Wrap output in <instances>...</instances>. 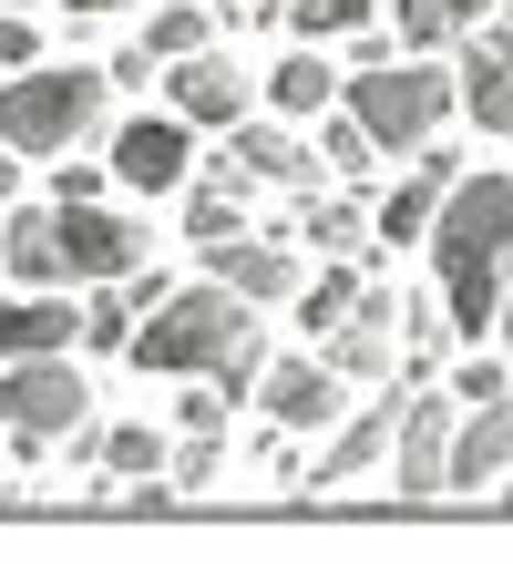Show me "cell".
Listing matches in <instances>:
<instances>
[{
	"mask_svg": "<svg viewBox=\"0 0 513 564\" xmlns=\"http://www.w3.org/2000/svg\"><path fill=\"white\" fill-rule=\"evenodd\" d=\"M93 421V380L73 359H11L0 370V431H21V442H73Z\"/></svg>",
	"mask_w": 513,
	"mask_h": 564,
	"instance_id": "5",
	"label": "cell"
},
{
	"mask_svg": "<svg viewBox=\"0 0 513 564\" xmlns=\"http://www.w3.org/2000/svg\"><path fill=\"white\" fill-rule=\"evenodd\" d=\"M133 318H145V308H133L124 288H93L83 297V349H133Z\"/></svg>",
	"mask_w": 513,
	"mask_h": 564,
	"instance_id": "30",
	"label": "cell"
},
{
	"mask_svg": "<svg viewBox=\"0 0 513 564\" xmlns=\"http://www.w3.org/2000/svg\"><path fill=\"white\" fill-rule=\"evenodd\" d=\"M185 237H195V257L247 237V175H236L226 154H216V164H205V175L185 185Z\"/></svg>",
	"mask_w": 513,
	"mask_h": 564,
	"instance_id": "18",
	"label": "cell"
},
{
	"mask_svg": "<svg viewBox=\"0 0 513 564\" xmlns=\"http://www.w3.org/2000/svg\"><path fill=\"white\" fill-rule=\"evenodd\" d=\"M0 226H11V216H0Z\"/></svg>",
	"mask_w": 513,
	"mask_h": 564,
	"instance_id": "43",
	"label": "cell"
},
{
	"mask_svg": "<svg viewBox=\"0 0 513 564\" xmlns=\"http://www.w3.org/2000/svg\"><path fill=\"white\" fill-rule=\"evenodd\" d=\"M103 11H133V0H73V21H103Z\"/></svg>",
	"mask_w": 513,
	"mask_h": 564,
	"instance_id": "38",
	"label": "cell"
},
{
	"mask_svg": "<svg viewBox=\"0 0 513 564\" xmlns=\"http://www.w3.org/2000/svg\"><path fill=\"white\" fill-rule=\"evenodd\" d=\"M185 134H195V123L185 113H133V123H114V154H103V164H114V185L124 195H175L185 185Z\"/></svg>",
	"mask_w": 513,
	"mask_h": 564,
	"instance_id": "9",
	"label": "cell"
},
{
	"mask_svg": "<svg viewBox=\"0 0 513 564\" xmlns=\"http://www.w3.org/2000/svg\"><path fill=\"white\" fill-rule=\"evenodd\" d=\"M288 237H308V257H360L381 226H370L350 195H298V226H288Z\"/></svg>",
	"mask_w": 513,
	"mask_h": 564,
	"instance_id": "22",
	"label": "cell"
},
{
	"mask_svg": "<svg viewBox=\"0 0 513 564\" xmlns=\"http://www.w3.org/2000/svg\"><path fill=\"white\" fill-rule=\"evenodd\" d=\"M0 73H42V31H31V11H0Z\"/></svg>",
	"mask_w": 513,
	"mask_h": 564,
	"instance_id": "33",
	"label": "cell"
},
{
	"mask_svg": "<svg viewBox=\"0 0 513 564\" xmlns=\"http://www.w3.org/2000/svg\"><path fill=\"white\" fill-rule=\"evenodd\" d=\"M381 278V268H329L319 288H308V308H298V328L308 339H339V328H350V308H360V288Z\"/></svg>",
	"mask_w": 513,
	"mask_h": 564,
	"instance_id": "27",
	"label": "cell"
},
{
	"mask_svg": "<svg viewBox=\"0 0 513 564\" xmlns=\"http://www.w3.org/2000/svg\"><path fill=\"white\" fill-rule=\"evenodd\" d=\"M247 11H257V21H288V0H247Z\"/></svg>",
	"mask_w": 513,
	"mask_h": 564,
	"instance_id": "40",
	"label": "cell"
},
{
	"mask_svg": "<svg viewBox=\"0 0 513 564\" xmlns=\"http://www.w3.org/2000/svg\"><path fill=\"white\" fill-rule=\"evenodd\" d=\"M452 431H462V411H452V390H410V411H400V442H391V492L400 503H431V492H452Z\"/></svg>",
	"mask_w": 513,
	"mask_h": 564,
	"instance_id": "7",
	"label": "cell"
},
{
	"mask_svg": "<svg viewBox=\"0 0 513 564\" xmlns=\"http://www.w3.org/2000/svg\"><path fill=\"white\" fill-rule=\"evenodd\" d=\"M350 113L370 123L381 154H421V144H441V123L462 113V73L400 52V62H381V73H350Z\"/></svg>",
	"mask_w": 513,
	"mask_h": 564,
	"instance_id": "4",
	"label": "cell"
},
{
	"mask_svg": "<svg viewBox=\"0 0 513 564\" xmlns=\"http://www.w3.org/2000/svg\"><path fill=\"white\" fill-rule=\"evenodd\" d=\"M216 473H226V431H185V442H175V473H164V482H175V492H205Z\"/></svg>",
	"mask_w": 513,
	"mask_h": 564,
	"instance_id": "32",
	"label": "cell"
},
{
	"mask_svg": "<svg viewBox=\"0 0 513 564\" xmlns=\"http://www.w3.org/2000/svg\"><path fill=\"white\" fill-rule=\"evenodd\" d=\"M431 288L452 308V339L483 349L503 328V297H513V175H462L452 206L431 226Z\"/></svg>",
	"mask_w": 513,
	"mask_h": 564,
	"instance_id": "1",
	"label": "cell"
},
{
	"mask_svg": "<svg viewBox=\"0 0 513 564\" xmlns=\"http://www.w3.org/2000/svg\"><path fill=\"white\" fill-rule=\"evenodd\" d=\"M73 339H83V308H73V288L0 297V370H11V359H62Z\"/></svg>",
	"mask_w": 513,
	"mask_h": 564,
	"instance_id": "13",
	"label": "cell"
},
{
	"mask_svg": "<svg viewBox=\"0 0 513 564\" xmlns=\"http://www.w3.org/2000/svg\"><path fill=\"white\" fill-rule=\"evenodd\" d=\"M11 11H42V0H11Z\"/></svg>",
	"mask_w": 513,
	"mask_h": 564,
	"instance_id": "41",
	"label": "cell"
},
{
	"mask_svg": "<svg viewBox=\"0 0 513 564\" xmlns=\"http://www.w3.org/2000/svg\"><path fill=\"white\" fill-rule=\"evenodd\" d=\"M452 401H462V411H493V401H513V359H483V349H472L462 370H452Z\"/></svg>",
	"mask_w": 513,
	"mask_h": 564,
	"instance_id": "31",
	"label": "cell"
},
{
	"mask_svg": "<svg viewBox=\"0 0 513 564\" xmlns=\"http://www.w3.org/2000/svg\"><path fill=\"white\" fill-rule=\"evenodd\" d=\"M62 226V278L73 288H124V278H145V226L114 216V206H52Z\"/></svg>",
	"mask_w": 513,
	"mask_h": 564,
	"instance_id": "6",
	"label": "cell"
},
{
	"mask_svg": "<svg viewBox=\"0 0 513 564\" xmlns=\"http://www.w3.org/2000/svg\"><path fill=\"white\" fill-rule=\"evenodd\" d=\"M103 473H133V482H164V473H175V442H164L154 421H114V442H103Z\"/></svg>",
	"mask_w": 513,
	"mask_h": 564,
	"instance_id": "26",
	"label": "cell"
},
{
	"mask_svg": "<svg viewBox=\"0 0 513 564\" xmlns=\"http://www.w3.org/2000/svg\"><path fill=\"white\" fill-rule=\"evenodd\" d=\"M226 164L247 185H298V195H319V154H308L288 123H236L226 134Z\"/></svg>",
	"mask_w": 513,
	"mask_h": 564,
	"instance_id": "16",
	"label": "cell"
},
{
	"mask_svg": "<svg viewBox=\"0 0 513 564\" xmlns=\"http://www.w3.org/2000/svg\"><path fill=\"white\" fill-rule=\"evenodd\" d=\"M0 268H11L21 288H73V278H62V226H52V206H21L11 226H0Z\"/></svg>",
	"mask_w": 513,
	"mask_h": 564,
	"instance_id": "21",
	"label": "cell"
},
{
	"mask_svg": "<svg viewBox=\"0 0 513 564\" xmlns=\"http://www.w3.org/2000/svg\"><path fill=\"white\" fill-rule=\"evenodd\" d=\"M103 73H114V83H124V93H145V83H154V73H164V62H154V52H145V42H133V52H114V62H103Z\"/></svg>",
	"mask_w": 513,
	"mask_h": 564,
	"instance_id": "36",
	"label": "cell"
},
{
	"mask_svg": "<svg viewBox=\"0 0 513 564\" xmlns=\"http://www.w3.org/2000/svg\"><path fill=\"white\" fill-rule=\"evenodd\" d=\"M226 411H236V401H226V390H205V380L185 390V431H226Z\"/></svg>",
	"mask_w": 513,
	"mask_h": 564,
	"instance_id": "35",
	"label": "cell"
},
{
	"mask_svg": "<svg viewBox=\"0 0 513 564\" xmlns=\"http://www.w3.org/2000/svg\"><path fill=\"white\" fill-rule=\"evenodd\" d=\"M145 52H154V62L216 52V0H164V11H145Z\"/></svg>",
	"mask_w": 513,
	"mask_h": 564,
	"instance_id": "24",
	"label": "cell"
},
{
	"mask_svg": "<svg viewBox=\"0 0 513 564\" xmlns=\"http://www.w3.org/2000/svg\"><path fill=\"white\" fill-rule=\"evenodd\" d=\"M267 104H278L288 123H329L339 104H350V73H329V62H319V42H298L278 73H267Z\"/></svg>",
	"mask_w": 513,
	"mask_h": 564,
	"instance_id": "19",
	"label": "cell"
},
{
	"mask_svg": "<svg viewBox=\"0 0 513 564\" xmlns=\"http://www.w3.org/2000/svg\"><path fill=\"white\" fill-rule=\"evenodd\" d=\"M103 113H114V73H93V62H42V73L0 83V144L11 154H73L103 134Z\"/></svg>",
	"mask_w": 513,
	"mask_h": 564,
	"instance_id": "3",
	"label": "cell"
},
{
	"mask_svg": "<svg viewBox=\"0 0 513 564\" xmlns=\"http://www.w3.org/2000/svg\"><path fill=\"white\" fill-rule=\"evenodd\" d=\"M503 503H513V492H503Z\"/></svg>",
	"mask_w": 513,
	"mask_h": 564,
	"instance_id": "42",
	"label": "cell"
},
{
	"mask_svg": "<svg viewBox=\"0 0 513 564\" xmlns=\"http://www.w3.org/2000/svg\"><path fill=\"white\" fill-rule=\"evenodd\" d=\"M513 473V401H493V411H462V431H452V492H472V482H503Z\"/></svg>",
	"mask_w": 513,
	"mask_h": 564,
	"instance_id": "20",
	"label": "cell"
},
{
	"mask_svg": "<svg viewBox=\"0 0 513 564\" xmlns=\"http://www.w3.org/2000/svg\"><path fill=\"white\" fill-rule=\"evenodd\" d=\"M493 11H503V0H391V31H400L410 62H441L452 42H472Z\"/></svg>",
	"mask_w": 513,
	"mask_h": 564,
	"instance_id": "17",
	"label": "cell"
},
{
	"mask_svg": "<svg viewBox=\"0 0 513 564\" xmlns=\"http://www.w3.org/2000/svg\"><path fill=\"white\" fill-rule=\"evenodd\" d=\"M267 370H278V349H267V318H257L247 339L216 359V380H205V390H226V401H257V390H267Z\"/></svg>",
	"mask_w": 513,
	"mask_h": 564,
	"instance_id": "28",
	"label": "cell"
},
{
	"mask_svg": "<svg viewBox=\"0 0 513 564\" xmlns=\"http://www.w3.org/2000/svg\"><path fill=\"white\" fill-rule=\"evenodd\" d=\"M483 52H513V0H503V11L483 21Z\"/></svg>",
	"mask_w": 513,
	"mask_h": 564,
	"instance_id": "37",
	"label": "cell"
},
{
	"mask_svg": "<svg viewBox=\"0 0 513 564\" xmlns=\"http://www.w3.org/2000/svg\"><path fill=\"white\" fill-rule=\"evenodd\" d=\"M247 328H257V308L226 278H185L145 328H133L124 359H133V370H154V380H216V359L247 339Z\"/></svg>",
	"mask_w": 513,
	"mask_h": 564,
	"instance_id": "2",
	"label": "cell"
},
{
	"mask_svg": "<svg viewBox=\"0 0 513 564\" xmlns=\"http://www.w3.org/2000/svg\"><path fill=\"white\" fill-rule=\"evenodd\" d=\"M103 175H114V164H62L52 206H103Z\"/></svg>",
	"mask_w": 513,
	"mask_h": 564,
	"instance_id": "34",
	"label": "cell"
},
{
	"mask_svg": "<svg viewBox=\"0 0 513 564\" xmlns=\"http://www.w3.org/2000/svg\"><path fill=\"white\" fill-rule=\"evenodd\" d=\"M400 411H410V390H391V401H370V411H350L319 442V462H308V482H360V473H381L391 462V442H400Z\"/></svg>",
	"mask_w": 513,
	"mask_h": 564,
	"instance_id": "12",
	"label": "cell"
},
{
	"mask_svg": "<svg viewBox=\"0 0 513 564\" xmlns=\"http://www.w3.org/2000/svg\"><path fill=\"white\" fill-rule=\"evenodd\" d=\"M462 113L513 144V52H483V42H472V62H462Z\"/></svg>",
	"mask_w": 513,
	"mask_h": 564,
	"instance_id": "23",
	"label": "cell"
},
{
	"mask_svg": "<svg viewBox=\"0 0 513 564\" xmlns=\"http://www.w3.org/2000/svg\"><path fill=\"white\" fill-rule=\"evenodd\" d=\"M164 104H175L185 123H216V134H236V123H247V104H257V83L236 73L226 52H195V62H164Z\"/></svg>",
	"mask_w": 513,
	"mask_h": 564,
	"instance_id": "10",
	"label": "cell"
},
{
	"mask_svg": "<svg viewBox=\"0 0 513 564\" xmlns=\"http://www.w3.org/2000/svg\"><path fill=\"white\" fill-rule=\"evenodd\" d=\"M381 0H288V31L298 42H329V31H370Z\"/></svg>",
	"mask_w": 513,
	"mask_h": 564,
	"instance_id": "29",
	"label": "cell"
},
{
	"mask_svg": "<svg viewBox=\"0 0 513 564\" xmlns=\"http://www.w3.org/2000/svg\"><path fill=\"white\" fill-rule=\"evenodd\" d=\"M319 359H329L339 380H391V390H400V288L370 278L360 308H350V328H339V339H319Z\"/></svg>",
	"mask_w": 513,
	"mask_h": 564,
	"instance_id": "8",
	"label": "cell"
},
{
	"mask_svg": "<svg viewBox=\"0 0 513 564\" xmlns=\"http://www.w3.org/2000/svg\"><path fill=\"white\" fill-rule=\"evenodd\" d=\"M452 185H462V154H452V144H421V154H410V175L391 185V206H381V237H391V247H400V237H431L441 206H452Z\"/></svg>",
	"mask_w": 513,
	"mask_h": 564,
	"instance_id": "14",
	"label": "cell"
},
{
	"mask_svg": "<svg viewBox=\"0 0 513 564\" xmlns=\"http://www.w3.org/2000/svg\"><path fill=\"white\" fill-rule=\"evenodd\" d=\"M11 185H21V154H11V144H0V195H11Z\"/></svg>",
	"mask_w": 513,
	"mask_h": 564,
	"instance_id": "39",
	"label": "cell"
},
{
	"mask_svg": "<svg viewBox=\"0 0 513 564\" xmlns=\"http://www.w3.org/2000/svg\"><path fill=\"white\" fill-rule=\"evenodd\" d=\"M205 278H226L247 308H278L298 297V247L288 237H236V247H205Z\"/></svg>",
	"mask_w": 513,
	"mask_h": 564,
	"instance_id": "15",
	"label": "cell"
},
{
	"mask_svg": "<svg viewBox=\"0 0 513 564\" xmlns=\"http://www.w3.org/2000/svg\"><path fill=\"white\" fill-rule=\"evenodd\" d=\"M319 164H329L339 185H370V175H381V144H370V123H360L350 104H339V113L319 123Z\"/></svg>",
	"mask_w": 513,
	"mask_h": 564,
	"instance_id": "25",
	"label": "cell"
},
{
	"mask_svg": "<svg viewBox=\"0 0 513 564\" xmlns=\"http://www.w3.org/2000/svg\"><path fill=\"white\" fill-rule=\"evenodd\" d=\"M267 411H278V431H339L350 421V380L329 370V359H278V370H267V390H257Z\"/></svg>",
	"mask_w": 513,
	"mask_h": 564,
	"instance_id": "11",
	"label": "cell"
}]
</instances>
